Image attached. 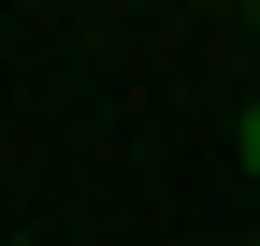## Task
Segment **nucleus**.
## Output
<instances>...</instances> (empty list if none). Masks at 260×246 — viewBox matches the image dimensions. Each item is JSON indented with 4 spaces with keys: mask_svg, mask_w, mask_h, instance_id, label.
<instances>
[{
    "mask_svg": "<svg viewBox=\"0 0 260 246\" xmlns=\"http://www.w3.org/2000/svg\"><path fill=\"white\" fill-rule=\"evenodd\" d=\"M246 189H260V102H246Z\"/></svg>",
    "mask_w": 260,
    "mask_h": 246,
    "instance_id": "obj_1",
    "label": "nucleus"
},
{
    "mask_svg": "<svg viewBox=\"0 0 260 246\" xmlns=\"http://www.w3.org/2000/svg\"><path fill=\"white\" fill-rule=\"evenodd\" d=\"M246 29H260V15H246Z\"/></svg>",
    "mask_w": 260,
    "mask_h": 246,
    "instance_id": "obj_2",
    "label": "nucleus"
}]
</instances>
